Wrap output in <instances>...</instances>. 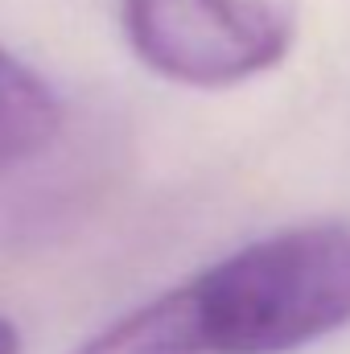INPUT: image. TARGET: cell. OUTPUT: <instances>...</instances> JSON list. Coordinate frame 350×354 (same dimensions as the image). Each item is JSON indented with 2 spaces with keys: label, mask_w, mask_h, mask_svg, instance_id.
Masks as SVG:
<instances>
[{
  "label": "cell",
  "mask_w": 350,
  "mask_h": 354,
  "mask_svg": "<svg viewBox=\"0 0 350 354\" xmlns=\"http://www.w3.org/2000/svg\"><path fill=\"white\" fill-rule=\"evenodd\" d=\"M181 292L198 354L301 351L350 326V227H284L190 276Z\"/></svg>",
  "instance_id": "cell-1"
},
{
  "label": "cell",
  "mask_w": 350,
  "mask_h": 354,
  "mask_svg": "<svg viewBox=\"0 0 350 354\" xmlns=\"http://www.w3.org/2000/svg\"><path fill=\"white\" fill-rule=\"evenodd\" d=\"M0 354H21V330L8 317H0Z\"/></svg>",
  "instance_id": "cell-5"
},
{
  "label": "cell",
  "mask_w": 350,
  "mask_h": 354,
  "mask_svg": "<svg viewBox=\"0 0 350 354\" xmlns=\"http://www.w3.org/2000/svg\"><path fill=\"white\" fill-rule=\"evenodd\" d=\"M71 354H198L194 322L181 284L128 309L111 326L95 330Z\"/></svg>",
  "instance_id": "cell-4"
},
{
  "label": "cell",
  "mask_w": 350,
  "mask_h": 354,
  "mask_svg": "<svg viewBox=\"0 0 350 354\" xmlns=\"http://www.w3.org/2000/svg\"><path fill=\"white\" fill-rule=\"evenodd\" d=\"M62 132V99L29 62L0 46V174L42 157Z\"/></svg>",
  "instance_id": "cell-3"
},
{
  "label": "cell",
  "mask_w": 350,
  "mask_h": 354,
  "mask_svg": "<svg viewBox=\"0 0 350 354\" xmlns=\"http://www.w3.org/2000/svg\"><path fill=\"white\" fill-rule=\"evenodd\" d=\"M136 62L181 87H235L276 71L297 37L284 0H120Z\"/></svg>",
  "instance_id": "cell-2"
}]
</instances>
